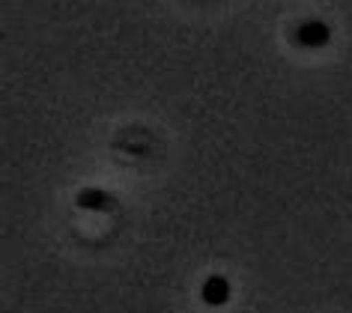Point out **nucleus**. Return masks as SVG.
I'll use <instances>...</instances> for the list:
<instances>
[{
    "mask_svg": "<svg viewBox=\"0 0 352 313\" xmlns=\"http://www.w3.org/2000/svg\"><path fill=\"white\" fill-rule=\"evenodd\" d=\"M204 299H206V304H212V308L224 304L227 299H230V283H227L221 275L206 277V283H204Z\"/></svg>",
    "mask_w": 352,
    "mask_h": 313,
    "instance_id": "obj_3",
    "label": "nucleus"
},
{
    "mask_svg": "<svg viewBox=\"0 0 352 313\" xmlns=\"http://www.w3.org/2000/svg\"><path fill=\"white\" fill-rule=\"evenodd\" d=\"M296 39L307 48H320V45L329 42V27H325L322 21H305L302 27L296 30Z\"/></svg>",
    "mask_w": 352,
    "mask_h": 313,
    "instance_id": "obj_1",
    "label": "nucleus"
},
{
    "mask_svg": "<svg viewBox=\"0 0 352 313\" xmlns=\"http://www.w3.org/2000/svg\"><path fill=\"white\" fill-rule=\"evenodd\" d=\"M78 206L90 209V212H104V209L113 206V197L99 188H84V191H78Z\"/></svg>",
    "mask_w": 352,
    "mask_h": 313,
    "instance_id": "obj_2",
    "label": "nucleus"
}]
</instances>
